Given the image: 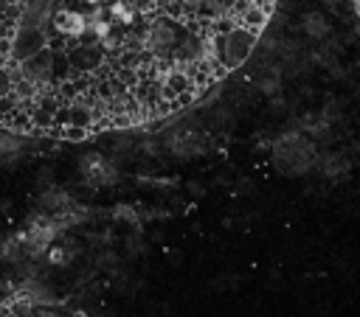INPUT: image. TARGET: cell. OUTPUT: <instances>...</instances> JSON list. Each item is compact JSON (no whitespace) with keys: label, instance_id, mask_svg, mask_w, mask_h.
<instances>
[{"label":"cell","instance_id":"3","mask_svg":"<svg viewBox=\"0 0 360 317\" xmlns=\"http://www.w3.org/2000/svg\"><path fill=\"white\" fill-rule=\"evenodd\" d=\"M17 67H20V76L28 79V81L37 84V87L53 84V48L48 45V48H42V50H37L34 56L22 59Z\"/></svg>","mask_w":360,"mask_h":317},{"label":"cell","instance_id":"10","mask_svg":"<svg viewBox=\"0 0 360 317\" xmlns=\"http://www.w3.org/2000/svg\"><path fill=\"white\" fill-rule=\"evenodd\" d=\"M0 317H11V311H8V306H6V303H0Z\"/></svg>","mask_w":360,"mask_h":317},{"label":"cell","instance_id":"1","mask_svg":"<svg viewBox=\"0 0 360 317\" xmlns=\"http://www.w3.org/2000/svg\"><path fill=\"white\" fill-rule=\"evenodd\" d=\"M256 39L259 34L245 28V25H228L222 31H214L211 39H208V56H211V65L219 73H228L233 67H239L256 48Z\"/></svg>","mask_w":360,"mask_h":317},{"label":"cell","instance_id":"4","mask_svg":"<svg viewBox=\"0 0 360 317\" xmlns=\"http://www.w3.org/2000/svg\"><path fill=\"white\" fill-rule=\"evenodd\" d=\"M65 53H68V59H70V70H79V73H90V70H96V67L104 62V50H101V45H96V42L70 45Z\"/></svg>","mask_w":360,"mask_h":317},{"label":"cell","instance_id":"9","mask_svg":"<svg viewBox=\"0 0 360 317\" xmlns=\"http://www.w3.org/2000/svg\"><path fill=\"white\" fill-rule=\"evenodd\" d=\"M62 135H65L68 140H84L87 129H84V126H73V123H68V126H62Z\"/></svg>","mask_w":360,"mask_h":317},{"label":"cell","instance_id":"2","mask_svg":"<svg viewBox=\"0 0 360 317\" xmlns=\"http://www.w3.org/2000/svg\"><path fill=\"white\" fill-rule=\"evenodd\" d=\"M42 48H48V34L42 25H17V31L11 34V62L17 65Z\"/></svg>","mask_w":360,"mask_h":317},{"label":"cell","instance_id":"5","mask_svg":"<svg viewBox=\"0 0 360 317\" xmlns=\"http://www.w3.org/2000/svg\"><path fill=\"white\" fill-rule=\"evenodd\" d=\"M82 174L93 185H110V182H115V168L101 154H84L82 157Z\"/></svg>","mask_w":360,"mask_h":317},{"label":"cell","instance_id":"7","mask_svg":"<svg viewBox=\"0 0 360 317\" xmlns=\"http://www.w3.org/2000/svg\"><path fill=\"white\" fill-rule=\"evenodd\" d=\"M53 22H56V31L59 34L79 36L84 31V17L76 14V11H59V14H53Z\"/></svg>","mask_w":360,"mask_h":317},{"label":"cell","instance_id":"6","mask_svg":"<svg viewBox=\"0 0 360 317\" xmlns=\"http://www.w3.org/2000/svg\"><path fill=\"white\" fill-rule=\"evenodd\" d=\"M25 137L8 129H0V163H14L25 154Z\"/></svg>","mask_w":360,"mask_h":317},{"label":"cell","instance_id":"8","mask_svg":"<svg viewBox=\"0 0 360 317\" xmlns=\"http://www.w3.org/2000/svg\"><path fill=\"white\" fill-rule=\"evenodd\" d=\"M236 22L259 34V31L264 28V22H267V8H262V6H256V3H250V6L236 17Z\"/></svg>","mask_w":360,"mask_h":317}]
</instances>
